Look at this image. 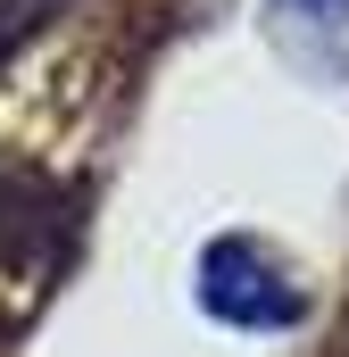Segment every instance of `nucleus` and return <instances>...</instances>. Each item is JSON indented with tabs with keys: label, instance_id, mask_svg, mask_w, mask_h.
I'll list each match as a JSON object with an SVG mask.
<instances>
[{
	"label": "nucleus",
	"instance_id": "3",
	"mask_svg": "<svg viewBox=\"0 0 349 357\" xmlns=\"http://www.w3.org/2000/svg\"><path fill=\"white\" fill-rule=\"evenodd\" d=\"M299 8H325V17H341V8H349V0H299Z\"/></svg>",
	"mask_w": 349,
	"mask_h": 357
},
{
	"label": "nucleus",
	"instance_id": "1",
	"mask_svg": "<svg viewBox=\"0 0 349 357\" xmlns=\"http://www.w3.org/2000/svg\"><path fill=\"white\" fill-rule=\"evenodd\" d=\"M200 307L242 333H291L308 316V291L291 282V266L274 250H258L250 233H225L200 250Z\"/></svg>",
	"mask_w": 349,
	"mask_h": 357
},
{
	"label": "nucleus",
	"instance_id": "2",
	"mask_svg": "<svg viewBox=\"0 0 349 357\" xmlns=\"http://www.w3.org/2000/svg\"><path fill=\"white\" fill-rule=\"evenodd\" d=\"M67 241H75L67 191H50L25 167H0V274H34L42 282V274H59Z\"/></svg>",
	"mask_w": 349,
	"mask_h": 357
}]
</instances>
